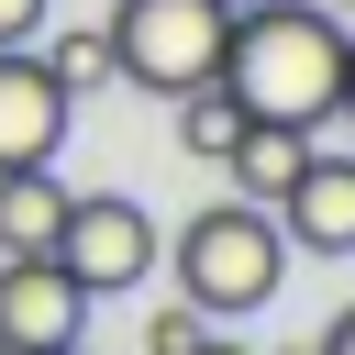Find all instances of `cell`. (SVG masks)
<instances>
[{
  "instance_id": "cell-11",
  "label": "cell",
  "mask_w": 355,
  "mask_h": 355,
  "mask_svg": "<svg viewBox=\"0 0 355 355\" xmlns=\"http://www.w3.org/2000/svg\"><path fill=\"white\" fill-rule=\"evenodd\" d=\"M200 333H211V322H200V311L178 300V311H155V322H144V355H189Z\"/></svg>"
},
{
  "instance_id": "cell-17",
  "label": "cell",
  "mask_w": 355,
  "mask_h": 355,
  "mask_svg": "<svg viewBox=\"0 0 355 355\" xmlns=\"http://www.w3.org/2000/svg\"><path fill=\"white\" fill-rule=\"evenodd\" d=\"M55 355H78V344H55Z\"/></svg>"
},
{
  "instance_id": "cell-6",
  "label": "cell",
  "mask_w": 355,
  "mask_h": 355,
  "mask_svg": "<svg viewBox=\"0 0 355 355\" xmlns=\"http://www.w3.org/2000/svg\"><path fill=\"white\" fill-rule=\"evenodd\" d=\"M277 211V233H288V255H355V155H300V178L266 200Z\"/></svg>"
},
{
  "instance_id": "cell-12",
  "label": "cell",
  "mask_w": 355,
  "mask_h": 355,
  "mask_svg": "<svg viewBox=\"0 0 355 355\" xmlns=\"http://www.w3.org/2000/svg\"><path fill=\"white\" fill-rule=\"evenodd\" d=\"M44 11H55V0H0V44H33V33H44Z\"/></svg>"
},
{
  "instance_id": "cell-9",
  "label": "cell",
  "mask_w": 355,
  "mask_h": 355,
  "mask_svg": "<svg viewBox=\"0 0 355 355\" xmlns=\"http://www.w3.org/2000/svg\"><path fill=\"white\" fill-rule=\"evenodd\" d=\"M300 155H311V133H300V122H244V133H233V155H222V178H233L244 200H277V189L300 178Z\"/></svg>"
},
{
  "instance_id": "cell-4",
  "label": "cell",
  "mask_w": 355,
  "mask_h": 355,
  "mask_svg": "<svg viewBox=\"0 0 355 355\" xmlns=\"http://www.w3.org/2000/svg\"><path fill=\"white\" fill-rule=\"evenodd\" d=\"M155 211L144 200H122V189H67V222H55V266L89 288V300H111V288H144L155 277Z\"/></svg>"
},
{
  "instance_id": "cell-14",
  "label": "cell",
  "mask_w": 355,
  "mask_h": 355,
  "mask_svg": "<svg viewBox=\"0 0 355 355\" xmlns=\"http://www.w3.org/2000/svg\"><path fill=\"white\" fill-rule=\"evenodd\" d=\"M189 355H255V344H233V333H200V344H189Z\"/></svg>"
},
{
  "instance_id": "cell-2",
  "label": "cell",
  "mask_w": 355,
  "mask_h": 355,
  "mask_svg": "<svg viewBox=\"0 0 355 355\" xmlns=\"http://www.w3.org/2000/svg\"><path fill=\"white\" fill-rule=\"evenodd\" d=\"M155 255L178 266V300H189L200 322H244V311H266V300L288 288V233H277L266 200H211V211H189L178 244H155Z\"/></svg>"
},
{
  "instance_id": "cell-3",
  "label": "cell",
  "mask_w": 355,
  "mask_h": 355,
  "mask_svg": "<svg viewBox=\"0 0 355 355\" xmlns=\"http://www.w3.org/2000/svg\"><path fill=\"white\" fill-rule=\"evenodd\" d=\"M111 78L178 100V89H211L222 67V33H233V0H111Z\"/></svg>"
},
{
  "instance_id": "cell-13",
  "label": "cell",
  "mask_w": 355,
  "mask_h": 355,
  "mask_svg": "<svg viewBox=\"0 0 355 355\" xmlns=\"http://www.w3.org/2000/svg\"><path fill=\"white\" fill-rule=\"evenodd\" d=\"M311 355H355V300H344V311H333V333H322V344H311Z\"/></svg>"
},
{
  "instance_id": "cell-16",
  "label": "cell",
  "mask_w": 355,
  "mask_h": 355,
  "mask_svg": "<svg viewBox=\"0 0 355 355\" xmlns=\"http://www.w3.org/2000/svg\"><path fill=\"white\" fill-rule=\"evenodd\" d=\"M322 11H333V22H344V33H355V0H322Z\"/></svg>"
},
{
  "instance_id": "cell-18",
  "label": "cell",
  "mask_w": 355,
  "mask_h": 355,
  "mask_svg": "<svg viewBox=\"0 0 355 355\" xmlns=\"http://www.w3.org/2000/svg\"><path fill=\"white\" fill-rule=\"evenodd\" d=\"M300 355H311V344H300Z\"/></svg>"
},
{
  "instance_id": "cell-7",
  "label": "cell",
  "mask_w": 355,
  "mask_h": 355,
  "mask_svg": "<svg viewBox=\"0 0 355 355\" xmlns=\"http://www.w3.org/2000/svg\"><path fill=\"white\" fill-rule=\"evenodd\" d=\"M67 122H78V100L44 78V55L33 44H0V166H55Z\"/></svg>"
},
{
  "instance_id": "cell-8",
  "label": "cell",
  "mask_w": 355,
  "mask_h": 355,
  "mask_svg": "<svg viewBox=\"0 0 355 355\" xmlns=\"http://www.w3.org/2000/svg\"><path fill=\"white\" fill-rule=\"evenodd\" d=\"M55 222H67L55 166H0V255H55Z\"/></svg>"
},
{
  "instance_id": "cell-19",
  "label": "cell",
  "mask_w": 355,
  "mask_h": 355,
  "mask_svg": "<svg viewBox=\"0 0 355 355\" xmlns=\"http://www.w3.org/2000/svg\"><path fill=\"white\" fill-rule=\"evenodd\" d=\"M233 11H244V0H233Z\"/></svg>"
},
{
  "instance_id": "cell-5",
  "label": "cell",
  "mask_w": 355,
  "mask_h": 355,
  "mask_svg": "<svg viewBox=\"0 0 355 355\" xmlns=\"http://www.w3.org/2000/svg\"><path fill=\"white\" fill-rule=\"evenodd\" d=\"M78 322H89V288L55 255H0V355H55L78 344Z\"/></svg>"
},
{
  "instance_id": "cell-1",
  "label": "cell",
  "mask_w": 355,
  "mask_h": 355,
  "mask_svg": "<svg viewBox=\"0 0 355 355\" xmlns=\"http://www.w3.org/2000/svg\"><path fill=\"white\" fill-rule=\"evenodd\" d=\"M344 44H355V33H344L322 0H244L211 78L244 100V122H300V133H322L333 100H344Z\"/></svg>"
},
{
  "instance_id": "cell-10",
  "label": "cell",
  "mask_w": 355,
  "mask_h": 355,
  "mask_svg": "<svg viewBox=\"0 0 355 355\" xmlns=\"http://www.w3.org/2000/svg\"><path fill=\"white\" fill-rule=\"evenodd\" d=\"M44 78H55L67 100H89V89H111V33H100V22H78V33H55V44H44Z\"/></svg>"
},
{
  "instance_id": "cell-15",
  "label": "cell",
  "mask_w": 355,
  "mask_h": 355,
  "mask_svg": "<svg viewBox=\"0 0 355 355\" xmlns=\"http://www.w3.org/2000/svg\"><path fill=\"white\" fill-rule=\"evenodd\" d=\"M333 111H344V122H355V44H344V100H333Z\"/></svg>"
}]
</instances>
